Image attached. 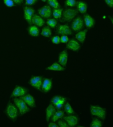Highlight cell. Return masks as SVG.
<instances>
[{
	"instance_id": "cell-1",
	"label": "cell",
	"mask_w": 113,
	"mask_h": 127,
	"mask_svg": "<svg viewBox=\"0 0 113 127\" xmlns=\"http://www.w3.org/2000/svg\"><path fill=\"white\" fill-rule=\"evenodd\" d=\"M4 112L7 117L13 122H16L19 116V111L15 104L9 100Z\"/></svg>"
},
{
	"instance_id": "cell-2",
	"label": "cell",
	"mask_w": 113,
	"mask_h": 127,
	"mask_svg": "<svg viewBox=\"0 0 113 127\" xmlns=\"http://www.w3.org/2000/svg\"><path fill=\"white\" fill-rule=\"evenodd\" d=\"M14 104L18 108L19 116L21 117L25 114L31 111V109L28 106L27 104L21 99L15 97L14 98Z\"/></svg>"
},
{
	"instance_id": "cell-3",
	"label": "cell",
	"mask_w": 113,
	"mask_h": 127,
	"mask_svg": "<svg viewBox=\"0 0 113 127\" xmlns=\"http://www.w3.org/2000/svg\"><path fill=\"white\" fill-rule=\"evenodd\" d=\"M76 9H66L63 12L62 17L61 19L63 22H70L78 13Z\"/></svg>"
},
{
	"instance_id": "cell-4",
	"label": "cell",
	"mask_w": 113,
	"mask_h": 127,
	"mask_svg": "<svg viewBox=\"0 0 113 127\" xmlns=\"http://www.w3.org/2000/svg\"><path fill=\"white\" fill-rule=\"evenodd\" d=\"M90 111L93 116H97L102 120L105 119L106 115V110L99 106L90 105Z\"/></svg>"
},
{
	"instance_id": "cell-5",
	"label": "cell",
	"mask_w": 113,
	"mask_h": 127,
	"mask_svg": "<svg viewBox=\"0 0 113 127\" xmlns=\"http://www.w3.org/2000/svg\"><path fill=\"white\" fill-rule=\"evenodd\" d=\"M29 89L28 88L21 86L16 85L11 93L10 98L14 97L22 96L28 93Z\"/></svg>"
},
{
	"instance_id": "cell-6",
	"label": "cell",
	"mask_w": 113,
	"mask_h": 127,
	"mask_svg": "<svg viewBox=\"0 0 113 127\" xmlns=\"http://www.w3.org/2000/svg\"><path fill=\"white\" fill-rule=\"evenodd\" d=\"M43 78L42 76H32L29 80L28 83L34 88L41 92V87Z\"/></svg>"
},
{
	"instance_id": "cell-7",
	"label": "cell",
	"mask_w": 113,
	"mask_h": 127,
	"mask_svg": "<svg viewBox=\"0 0 113 127\" xmlns=\"http://www.w3.org/2000/svg\"><path fill=\"white\" fill-rule=\"evenodd\" d=\"M56 33L58 35H71L73 33L67 24L63 25L58 24L56 28Z\"/></svg>"
},
{
	"instance_id": "cell-8",
	"label": "cell",
	"mask_w": 113,
	"mask_h": 127,
	"mask_svg": "<svg viewBox=\"0 0 113 127\" xmlns=\"http://www.w3.org/2000/svg\"><path fill=\"white\" fill-rule=\"evenodd\" d=\"M84 26L83 20L81 17H78L73 21L72 28L75 32H78L82 29Z\"/></svg>"
},
{
	"instance_id": "cell-9",
	"label": "cell",
	"mask_w": 113,
	"mask_h": 127,
	"mask_svg": "<svg viewBox=\"0 0 113 127\" xmlns=\"http://www.w3.org/2000/svg\"><path fill=\"white\" fill-rule=\"evenodd\" d=\"M19 98L23 100L27 105L31 108H34L36 107L34 97L29 94L27 93L24 96H20Z\"/></svg>"
},
{
	"instance_id": "cell-10",
	"label": "cell",
	"mask_w": 113,
	"mask_h": 127,
	"mask_svg": "<svg viewBox=\"0 0 113 127\" xmlns=\"http://www.w3.org/2000/svg\"><path fill=\"white\" fill-rule=\"evenodd\" d=\"M51 79L43 78L41 87V92L43 93H47L52 87V81Z\"/></svg>"
},
{
	"instance_id": "cell-11",
	"label": "cell",
	"mask_w": 113,
	"mask_h": 127,
	"mask_svg": "<svg viewBox=\"0 0 113 127\" xmlns=\"http://www.w3.org/2000/svg\"><path fill=\"white\" fill-rule=\"evenodd\" d=\"M38 13L43 18H50L52 15L51 9L49 6H45L38 10Z\"/></svg>"
},
{
	"instance_id": "cell-12",
	"label": "cell",
	"mask_w": 113,
	"mask_h": 127,
	"mask_svg": "<svg viewBox=\"0 0 113 127\" xmlns=\"http://www.w3.org/2000/svg\"><path fill=\"white\" fill-rule=\"evenodd\" d=\"M25 11V18L29 25H32V18L34 15L35 11L31 7L26 6L24 8Z\"/></svg>"
},
{
	"instance_id": "cell-13",
	"label": "cell",
	"mask_w": 113,
	"mask_h": 127,
	"mask_svg": "<svg viewBox=\"0 0 113 127\" xmlns=\"http://www.w3.org/2000/svg\"><path fill=\"white\" fill-rule=\"evenodd\" d=\"M63 119L66 120L70 127H75L78 122V118L76 116L74 115L64 117Z\"/></svg>"
},
{
	"instance_id": "cell-14",
	"label": "cell",
	"mask_w": 113,
	"mask_h": 127,
	"mask_svg": "<svg viewBox=\"0 0 113 127\" xmlns=\"http://www.w3.org/2000/svg\"><path fill=\"white\" fill-rule=\"evenodd\" d=\"M67 48L74 51H78L80 48V45L74 39H71L67 44Z\"/></svg>"
},
{
	"instance_id": "cell-15",
	"label": "cell",
	"mask_w": 113,
	"mask_h": 127,
	"mask_svg": "<svg viewBox=\"0 0 113 127\" xmlns=\"http://www.w3.org/2000/svg\"><path fill=\"white\" fill-rule=\"evenodd\" d=\"M67 59V50H65L59 54L58 62L63 66H66Z\"/></svg>"
},
{
	"instance_id": "cell-16",
	"label": "cell",
	"mask_w": 113,
	"mask_h": 127,
	"mask_svg": "<svg viewBox=\"0 0 113 127\" xmlns=\"http://www.w3.org/2000/svg\"><path fill=\"white\" fill-rule=\"evenodd\" d=\"M32 24L36 25L38 27H41L45 24V21L40 17L36 14H34L32 18Z\"/></svg>"
},
{
	"instance_id": "cell-17",
	"label": "cell",
	"mask_w": 113,
	"mask_h": 127,
	"mask_svg": "<svg viewBox=\"0 0 113 127\" xmlns=\"http://www.w3.org/2000/svg\"><path fill=\"white\" fill-rule=\"evenodd\" d=\"M84 19L87 28L90 29L93 26L95 23L94 20L88 14L84 15Z\"/></svg>"
},
{
	"instance_id": "cell-18",
	"label": "cell",
	"mask_w": 113,
	"mask_h": 127,
	"mask_svg": "<svg viewBox=\"0 0 113 127\" xmlns=\"http://www.w3.org/2000/svg\"><path fill=\"white\" fill-rule=\"evenodd\" d=\"M56 112V108L53 105L52 103H51L46 109V119L47 123L49 122L50 117Z\"/></svg>"
},
{
	"instance_id": "cell-19",
	"label": "cell",
	"mask_w": 113,
	"mask_h": 127,
	"mask_svg": "<svg viewBox=\"0 0 113 127\" xmlns=\"http://www.w3.org/2000/svg\"><path fill=\"white\" fill-rule=\"evenodd\" d=\"M77 10L82 14H84L87 11V5L85 2L77 1L76 2Z\"/></svg>"
},
{
	"instance_id": "cell-20",
	"label": "cell",
	"mask_w": 113,
	"mask_h": 127,
	"mask_svg": "<svg viewBox=\"0 0 113 127\" xmlns=\"http://www.w3.org/2000/svg\"><path fill=\"white\" fill-rule=\"evenodd\" d=\"M64 112L63 110H58L51 116V120L53 122H55L59 118H62L64 116Z\"/></svg>"
},
{
	"instance_id": "cell-21",
	"label": "cell",
	"mask_w": 113,
	"mask_h": 127,
	"mask_svg": "<svg viewBox=\"0 0 113 127\" xmlns=\"http://www.w3.org/2000/svg\"><path fill=\"white\" fill-rule=\"evenodd\" d=\"M87 31L88 30L86 29L83 31L79 32L76 35V38L80 42L82 43H83L85 40L86 33Z\"/></svg>"
},
{
	"instance_id": "cell-22",
	"label": "cell",
	"mask_w": 113,
	"mask_h": 127,
	"mask_svg": "<svg viewBox=\"0 0 113 127\" xmlns=\"http://www.w3.org/2000/svg\"><path fill=\"white\" fill-rule=\"evenodd\" d=\"M46 70H51L55 71H64L65 68L59 65L57 63H55L53 64L49 67L46 68Z\"/></svg>"
},
{
	"instance_id": "cell-23",
	"label": "cell",
	"mask_w": 113,
	"mask_h": 127,
	"mask_svg": "<svg viewBox=\"0 0 113 127\" xmlns=\"http://www.w3.org/2000/svg\"><path fill=\"white\" fill-rule=\"evenodd\" d=\"M28 31L30 35L32 36H38L39 34V29L38 28L35 26H33L29 27L28 28Z\"/></svg>"
},
{
	"instance_id": "cell-24",
	"label": "cell",
	"mask_w": 113,
	"mask_h": 127,
	"mask_svg": "<svg viewBox=\"0 0 113 127\" xmlns=\"http://www.w3.org/2000/svg\"><path fill=\"white\" fill-rule=\"evenodd\" d=\"M67 99L66 97L61 96H55L52 98L51 101V102L52 104L55 105L57 103L62 101L66 102Z\"/></svg>"
},
{
	"instance_id": "cell-25",
	"label": "cell",
	"mask_w": 113,
	"mask_h": 127,
	"mask_svg": "<svg viewBox=\"0 0 113 127\" xmlns=\"http://www.w3.org/2000/svg\"><path fill=\"white\" fill-rule=\"evenodd\" d=\"M63 9H54L53 10V14L54 18L58 19L61 21L62 17V12Z\"/></svg>"
},
{
	"instance_id": "cell-26",
	"label": "cell",
	"mask_w": 113,
	"mask_h": 127,
	"mask_svg": "<svg viewBox=\"0 0 113 127\" xmlns=\"http://www.w3.org/2000/svg\"><path fill=\"white\" fill-rule=\"evenodd\" d=\"M41 34L43 36L47 37L51 36L52 35V32L50 28L48 26L45 27L43 28Z\"/></svg>"
},
{
	"instance_id": "cell-27",
	"label": "cell",
	"mask_w": 113,
	"mask_h": 127,
	"mask_svg": "<svg viewBox=\"0 0 113 127\" xmlns=\"http://www.w3.org/2000/svg\"><path fill=\"white\" fill-rule=\"evenodd\" d=\"M47 3L54 9H60L61 7L57 0H47Z\"/></svg>"
},
{
	"instance_id": "cell-28",
	"label": "cell",
	"mask_w": 113,
	"mask_h": 127,
	"mask_svg": "<svg viewBox=\"0 0 113 127\" xmlns=\"http://www.w3.org/2000/svg\"><path fill=\"white\" fill-rule=\"evenodd\" d=\"M102 126V123L99 119L97 118H93L92 122L90 125L91 127H101Z\"/></svg>"
},
{
	"instance_id": "cell-29",
	"label": "cell",
	"mask_w": 113,
	"mask_h": 127,
	"mask_svg": "<svg viewBox=\"0 0 113 127\" xmlns=\"http://www.w3.org/2000/svg\"><path fill=\"white\" fill-rule=\"evenodd\" d=\"M64 106V110L66 111V113L68 115L70 114H74V112L72 108V107L70 106V104L68 102L65 104Z\"/></svg>"
},
{
	"instance_id": "cell-30",
	"label": "cell",
	"mask_w": 113,
	"mask_h": 127,
	"mask_svg": "<svg viewBox=\"0 0 113 127\" xmlns=\"http://www.w3.org/2000/svg\"><path fill=\"white\" fill-rule=\"evenodd\" d=\"M46 23L48 25L50 26V27L52 28H54L56 26L57 21L54 19H48Z\"/></svg>"
},
{
	"instance_id": "cell-31",
	"label": "cell",
	"mask_w": 113,
	"mask_h": 127,
	"mask_svg": "<svg viewBox=\"0 0 113 127\" xmlns=\"http://www.w3.org/2000/svg\"><path fill=\"white\" fill-rule=\"evenodd\" d=\"M76 2L75 0H67L65 2V6H72L74 7L76 5Z\"/></svg>"
},
{
	"instance_id": "cell-32",
	"label": "cell",
	"mask_w": 113,
	"mask_h": 127,
	"mask_svg": "<svg viewBox=\"0 0 113 127\" xmlns=\"http://www.w3.org/2000/svg\"><path fill=\"white\" fill-rule=\"evenodd\" d=\"M66 102L62 101L61 102H59L57 103L56 104L54 105L56 109H57L58 110H59L63 108L64 104L66 103Z\"/></svg>"
},
{
	"instance_id": "cell-33",
	"label": "cell",
	"mask_w": 113,
	"mask_h": 127,
	"mask_svg": "<svg viewBox=\"0 0 113 127\" xmlns=\"http://www.w3.org/2000/svg\"><path fill=\"white\" fill-rule=\"evenodd\" d=\"M58 125H59V127H69L68 125L65 122L62 120H58Z\"/></svg>"
},
{
	"instance_id": "cell-34",
	"label": "cell",
	"mask_w": 113,
	"mask_h": 127,
	"mask_svg": "<svg viewBox=\"0 0 113 127\" xmlns=\"http://www.w3.org/2000/svg\"><path fill=\"white\" fill-rule=\"evenodd\" d=\"M4 2L7 6L11 7L12 6H15L14 2L12 0H4Z\"/></svg>"
},
{
	"instance_id": "cell-35",
	"label": "cell",
	"mask_w": 113,
	"mask_h": 127,
	"mask_svg": "<svg viewBox=\"0 0 113 127\" xmlns=\"http://www.w3.org/2000/svg\"><path fill=\"white\" fill-rule=\"evenodd\" d=\"M52 42L55 44H59L61 42V39L59 36H55L52 39Z\"/></svg>"
},
{
	"instance_id": "cell-36",
	"label": "cell",
	"mask_w": 113,
	"mask_h": 127,
	"mask_svg": "<svg viewBox=\"0 0 113 127\" xmlns=\"http://www.w3.org/2000/svg\"><path fill=\"white\" fill-rule=\"evenodd\" d=\"M38 0H26V5H32L34 4Z\"/></svg>"
},
{
	"instance_id": "cell-37",
	"label": "cell",
	"mask_w": 113,
	"mask_h": 127,
	"mask_svg": "<svg viewBox=\"0 0 113 127\" xmlns=\"http://www.w3.org/2000/svg\"><path fill=\"white\" fill-rule=\"evenodd\" d=\"M68 41V38L67 36L63 35L61 37V42H62V43H66Z\"/></svg>"
},
{
	"instance_id": "cell-38",
	"label": "cell",
	"mask_w": 113,
	"mask_h": 127,
	"mask_svg": "<svg viewBox=\"0 0 113 127\" xmlns=\"http://www.w3.org/2000/svg\"><path fill=\"white\" fill-rule=\"evenodd\" d=\"M106 4L109 6L112 7L113 6V0H105Z\"/></svg>"
},
{
	"instance_id": "cell-39",
	"label": "cell",
	"mask_w": 113,
	"mask_h": 127,
	"mask_svg": "<svg viewBox=\"0 0 113 127\" xmlns=\"http://www.w3.org/2000/svg\"><path fill=\"white\" fill-rule=\"evenodd\" d=\"M12 0L14 1L16 4L18 5L22 3L23 0Z\"/></svg>"
},
{
	"instance_id": "cell-40",
	"label": "cell",
	"mask_w": 113,
	"mask_h": 127,
	"mask_svg": "<svg viewBox=\"0 0 113 127\" xmlns=\"http://www.w3.org/2000/svg\"><path fill=\"white\" fill-rule=\"evenodd\" d=\"M48 127H59V126H58L57 124L53 123H51L48 125Z\"/></svg>"
},
{
	"instance_id": "cell-41",
	"label": "cell",
	"mask_w": 113,
	"mask_h": 127,
	"mask_svg": "<svg viewBox=\"0 0 113 127\" xmlns=\"http://www.w3.org/2000/svg\"><path fill=\"white\" fill-rule=\"evenodd\" d=\"M109 17L110 18V19H111V21H112V22H113V18H111V17H110V16H109Z\"/></svg>"
},
{
	"instance_id": "cell-42",
	"label": "cell",
	"mask_w": 113,
	"mask_h": 127,
	"mask_svg": "<svg viewBox=\"0 0 113 127\" xmlns=\"http://www.w3.org/2000/svg\"><path fill=\"white\" fill-rule=\"evenodd\" d=\"M42 0V1H46V0Z\"/></svg>"
}]
</instances>
